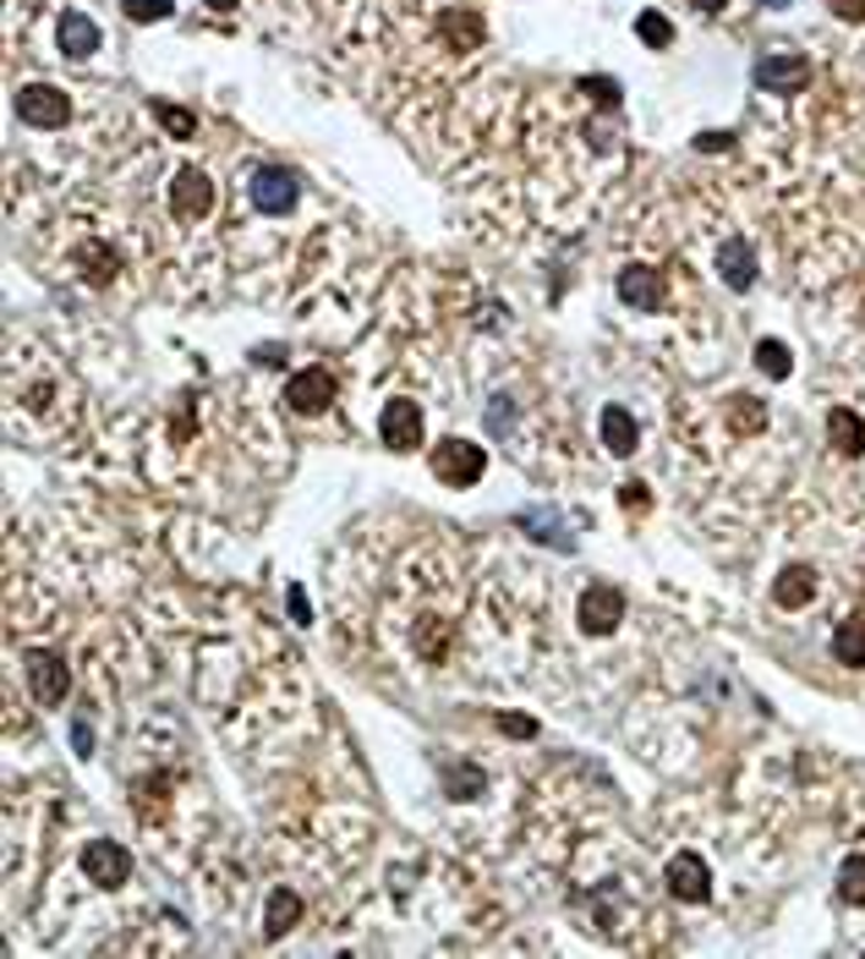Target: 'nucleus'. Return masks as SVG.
Segmentation results:
<instances>
[{
	"label": "nucleus",
	"instance_id": "1",
	"mask_svg": "<svg viewBox=\"0 0 865 959\" xmlns=\"http://www.w3.org/2000/svg\"><path fill=\"white\" fill-rule=\"evenodd\" d=\"M428 461H432V478L449 482V488H471V482L488 472V450L471 445V439H438Z\"/></svg>",
	"mask_w": 865,
	"mask_h": 959
},
{
	"label": "nucleus",
	"instance_id": "2",
	"mask_svg": "<svg viewBox=\"0 0 865 959\" xmlns=\"http://www.w3.org/2000/svg\"><path fill=\"white\" fill-rule=\"evenodd\" d=\"M17 116L33 132H61L72 121V99L61 88H50V83H28V88H17Z\"/></svg>",
	"mask_w": 865,
	"mask_h": 959
},
{
	"label": "nucleus",
	"instance_id": "3",
	"mask_svg": "<svg viewBox=\"0 0 865 959\" xmlns=\"http://www.w3.org/2000/svg\"><path fill=\"white\" fill-rule=\"evenodd\" d=\"M296 198H301V187H296V175L280 170V164H258V170L247 175V203H253L258 214H290Z\"/></svg>",
	"mask_w": 865,
	"mask_h": 959
},
{
	"label": "nucleus",
	"instance_id": "4",
	"mask_svg": "<svg viewBox=\"0 0 865 959\" xmlns=\"http://www.w3.org/2000/svg\"><path fill=\"white\" fill-rule=\"evenodd\" d=\"M28 685H33V702H39V707H61L66 691H72L66 658L50 652V647H33V652H28Z\"/></svg>",
	"mask_w": 865,
	"mask_h": 959
},
{
	"label": "nucleus",
	"instance_id": "5",
	"mask_svg": "<svg viewBox=\"0 0 865 959\" xmlns=\"http://www.w3.org/2000/svg\"><path fill=\"white\" fill-rule=\"evenodd\" d=\"M334 395H340V384H334L329 367H301V373H290V384H286V406L290 412H301V417L329 412Z\"/></svg>",
	"mask_w": 865,
	"mask_h": 959
},
{
	"label": "nucleus",
	"instance_id": "6",
	"mask_svg": "<svg viewBox=\"0 0 865 959\" xmlns=\"http://www.w3.org/2000/svg\"><path fill=\"white\" fill-rule=\"evenodd\" d=\"M209 209H214V181H209V170H197V164L175 170V181H170V214H175V220H209Z\"/></svg>",
	"mask_w": 865,
	"mask_h": 959
},
{
	"label": "nucleus",
	"instance_id": "7",
	"mask_svg": "<svg viewBox=\"0 0 865 959\" xmlns=\"http://www.w3.org/2000/svg\"><path fill=\"white\" fill-rule=\"evenodd\" d=\"M378 439L389 450H417L423 445V406L412 395H395L384 401V417H378Z\"/></svg>",
	"mask_w": 865,
	"mask_h": 959
},
{
	"label": "nucleus",
	"instance_id": "8",
	"mask_svg": "<svg viewBox=\"0 0 865 959\" xmlns=\"http://www.w3.org/2000/svg\"><path fill=\"white\" fill-rule=\"evenodd\" d=\"M83 872L99 883V888H121L132 877V855L116 844V839H88L83 844Z\"/></svg>",
	"mask_w": 865,
	"mask_h": 959
},
{
	"label": "nucleus",
	"instance_id": "9",
	"mask_svg": "<svg viewBox=\"0 0 865 959\" xmlns=\"http://www.w3.org/2000/svg\"><path fill=\"white\" fill-rule=\"evenodd\" d=\"M811 83V61L805 55H761L756 61V88L767 94H794Z\"/></svg>",
	"mask_w": 865,
	"mask_h": 959
},
{
	"label": "nucleus",
	"instance_id": "10",
	"mask_svg": "<svg viewBox=\"0 0 865 959\" xmlns=\"http://www.w3.org/2000/svg\"><path fill=\"white\" fill-rule=\"evenodd\" d=\"M624 615V593L619 587H586L580 593V631L586 637H608Z\"/></svg>",
	"mask_w": 865,
	"mask_h": 959
},
{
	"label": "nucleus",
	"instance_id": "11",
	"mask_svg": "<svg viewBox=\"0 0 865 959\" xmlns=\"http://www.w3.org/2000/svg\"><path fill=\"white\" fill-rule=\"evenodd\" d=\"M669 894H674L680 905H707V899H713L707 861H702V855H674V861H669Z\"/></svg>",
	"mask_w": 865,
	"mask_h": 959
},
{
	"label": "nucleus",
	"instance_id": "12",
	"mask_svg": "<svg viewBox=\"0 0 865 959\" xmlns=\"http://www.w3.org/2000/svg\"><path fill=\"white\" fill-rule=\"evenodd\" d=\"M619 297H624V308H641V313H652V308H663L669 286H663V275H658V269H647V264H630V269L619 275Z\"/></svg>",
	"mask_w": 865,
	"mask_h": 959
},
{
	"label": "nucleus",
	"instance_id": "13",
	"mask_svg": "<svg viewBox=\"0 0 865 959\" xmlns=\"http://www.w3.org/2000/svg\"><path fill=\"white\" fill-rule=\"evenodd\" d=\"M72 264H77V275H83L88 286H110L121 258H116V247H110V242H77Z\"/></svg>",
	"mask_w": 865,
	"mask_h": 959
},
{
	"label": "nucleus",
	"instance_id": "14",
	"mask_svg": "<svg viewBox=\"0 0 865 959\" xmlns=\"http://www.w3.org/2000/svg\"><path fill=\"white\" fill-rule=\"evenodd\" d=\"M597 434H602L608 456H636V439H641V428H636V417H630L624 406H602V417H597Z\"/></svg>",
	"mask_w": 865,
	"mask_h": 959
},
{
	"label": "nucleus",
	"instance_id": "15",
	"mask_svg": "<svg viewBox=\"0 0 865 959\" xmlns=\"http://www.w3.org/2000/svg\"><path fill=\"white\" fill-rule=\"evenodd\" d=\"M55 33H61V50H66L72 61H83V55L99 50V28H94V17H83V11H66Z\"/></svg>",
	"mask_w": 865,
	"mask_h": 959
},
{
	"label": "nucleus",
	"instance_id": "16",
	"mask_svg": "<svg viewBox=\"0 0 865 959\" xmlns=\"http://www.w3.org/2000/svg\"><path fill=\"white\" fill-rule=\"evenodd\" d=\"M772 598H778V609H805V604L816 598V571H805V565H789V571L778 576Z\"/></svg>",
	"mask_w": 865,
	"mask_h": 959
},
{
	"label": "nucleus",
	"instance_id": "17",
	"mask_svg": "<svg viewBox=\"0 0 865 959\" xmlns=\"http://www.w3.org/2000/svg\"><path fill=\"white\" fill-rule=\"evenodd\" d=\"M827 434H833V450H839V456H861L865 450V423L850 412V406H833V412H827Z\"/></svg>",
	"mask_w": 865,
	"mask_h": 959
},
{
	"label": "nucleus",
	"instance_id": "18",
	"mask_svg": "<svg viewBox=\"0 0 865 959\" xmlns=\"http://www.w3.org/2000/svg\"><path fill=\"white\" fill-rule=\"evenodd\" d=\"M718 275L734 286V291H750V280H756V253H750L745 242H728L718 253Z\"/></svg>",
	"mask_w": 865,
	"mask_h": 959
},
{
	"label": "nucleus",
	"instance_id": "19",
	"mask_svg": "<svg viewBox=\"0 0 865 959\" xmlns=\"http://www.w3.org/2000/svg\"><path fill=\"white\" fill-rule=\"evenodd\" d=\"M296 921H301L296 888H275V894H269V910H264V933H269V938H286Z\"/></svg>",
	"mask_w": 865,
	"mask_h": 959
},
{
	"label": "nucleus",
	"instance_id": "20",
	"mask_svg": "<svg viewBox=\"0 0 865 959\" xmlns=\"http://www.w3.org/2000/svg\"><path fill=\"white\" fill-rule=\"evenodd\" d=\"M833 658H839V663H850V669H861V663H865V615L844 620V626L833 631Z\"/></svg>",
	"mask_w": 865,
	"mask_h": 959
},
{
	"label": "nucleus",
	"instance_id": "21",
	"mask_svg": "<svg viewBox=\"0 0 865 959\" xmlns=\"http://www.w3.org/2000/svg\"><path fill=\"white\" fill-rule=\"evenodd\" d=\"M438 33H444V44L471 50V44L482 39V17H471V11H444V17H438Z\"/></svg>",
	"mask_w": 865,
	"mask_h": 959
},
{
	"label": "nucleus",
	"instance_id": "22",
	"mask_svg": "<svg viewBox=\"0 0 865 959\" xmlns=\"http://www.w3.org/2000/svg\"><path fill=\"white\" fill-rule=\"evenodd\" d=\"M521 526H526V537H537V543L570 548V532H565V521H559L554 510H526V515H521Z\"/></svg>",
	"mask_w": 865,
	"mask_h": 959
},
{
	"label": "nucleus",
	"instance_id": "23",
	"mask_svg": "<svg viewBox=\"0 0 865 959\" xmlns=\"http://www.w3.org/2000/svg\"><path fill=\"white\" fill-rule=\"evenodd\" d=\"M482 785H488V774H482V768H471V763H449V768H444V790H449L455 800L482 796Z\"/></svg>",
	"mask_w": 865,
	"mask_h": 959
},
{
	"label": "nucleus",
	"instance_id": "24",
	"mask_svg": "<svg viewBox=\"0 0 865 959\" xmlns=\"http://www.w3.org/2000/svg\"><path fill=\"white\" fill-rule=\"evenodd\" d=\"M756 367H761L767 379H789L794 356H789V345H783V340H761V345H756Z\"/></svg>",
	"mask_w": 865,
	"mask_h": 959
},
{
	"label": "nucleus",
	"instance_id": "25",
	"mask_svg": "<svg viewBox=\"0 0 865 959\" xmlns=\"http://www.w3.org/2000/svg\"><path fill=\"white\" fill-rule=\"evenodd\" d=\"M839 899L844 905H865V855H850L839 872Z\"/></svg>",
	"mask_w": 865,
	"mask_h": 959
},
{
	"label": "nucleus",
	"instance_id": "26",
	"mask_svg": "<svg viewBox=\"0 0 865 959\" xmlns=\"http://www.w3.org/2000/svg\"><path fill=\"white\" fill-rule=\"evenodd\" d=\"M636 33L652 44V50H663V44H674V22L663 17V11H641L636 17Z\"/></svg>",
	"mask_w": 865,
	"mask_h": 959
},
{
	"label": "nucleus",
	"instance_id": "27",
	"mask_svg": "<svg viewBox=\"0 0 865 959\" xmlns=\"http://www.w3.org/2000/svg\"><path fill=\"white\" fill-rule=\"evenodd\" d=\"M153 116H159V121H164V127H170L175 138H192V132H197V116H192V110H181V105H164V99H153Z\"/></svg>",
	"mask_w": 865,
	"mask_h": 959
},
{
	"label": "nucleus",
	"instance_id": "28",
	"mask_svg": "<svg viewBox=\"0 0 865 959\" xmlns=\"http://www.w3.org/2000/svg\"><path fill=\"white\" fill-rule=\"evenodd\" d=\"M761 423H767V412H761V401H750V395H739V401H734V428H739V434H756Z\"/></svg>",
	"mask_w": 865,
	"mask_h": 959
},
{
	"label": "nucleus",
	"instance_id": "29",
	"mask_svg": "<svg viewBox=\"0 0 865 959\" xmlns=\"http://www.w3.org/2000/svg\"><path fill=\"white\" fill-rule=\"evenodd\" d=\"M127 17L132 22H159V17H170V0H127Z\"/></svg>",
	"mask_w": 865,
	"mask_h": 959
},
{
	"label": "nucleus",
	"instance_id": "30",
	"mask_svg": "<svg viewBox=\"0 0 865 959\" xmlns=\"http://www.w3.org/2000/svg\"><path fill=\"white\" fill-rule=\"evenodd\" d=\"M827 11L839 22H865V0H827Z\"/></svg>",
	"mask_w": 865,
	"mask_h": 959
},
{
	"label": "nucleus",
	"instance_id": "31",
	"mask_svg": "<svg viewBox=\"0 0 865 959\" xmlns=\"http://www.w3.org/2000/svg\"><path fill=\"white\" fill-rule=\"evenodd\" d=\"M488 428H493V434H510V401H504V395L493 401V412H488Z\"/></svg>",
	"mask_w": 865,
	"mask_h": 959
},
{
	"label": "nucleus",
	"instance_id": "32",
	"mask_svg": "<svg viewBox=\"0 0 865 959\" xmlns=\"http://www.w3.org/2000/svg\"><path fill=\"white\" fill-rule=\"evenodd\" d=\"M88 740H94V729H88V724H72V746H77V757H88V752H94Z\"/></svg>",
	"mask_w": 865,
	"mask_h": 959
},
{
	"label": "nucleus",
	"instance_id": "33",
	"mask_svg": "<svg viewBox=\"0 0 865 959\" xmlns=\"http://www.w3.org/2000/svg\"><path fill=\"white\" fill-rule=\"evenodd\" d=\"M647 504V488H624V510H641Z\"/></svg>",
	"mask_w": 865,
	"mask_h": 959
},
{
	"label": "nucleus",
	"instance_id": "34",
	"mask_svg": "<svg viewBox=\"0 0 865 959\" xmlns=\"http://www.w3.org/2000/svg\"><path fill=\"white\" fill-rule=\"evenodd\" d=\"M290 615H296V626H301V620H307V598H301V593H296V587H290Z\"/></svg>",
	"mask_w": 865,
	"mask_h": 959
},
{
	"label": "nucleus",
	"instance_id": "35",
	"mask_svg": "<svg viewBox=\"0 0 865 959\" xmlns=\"http://www.w3.org/2000/svg\"><path fill=\"white\" fill-rule=\"evenodd\" d=\"M209 6H214V11H236L242 0H209Z\"/></svg>",
	"mask_w": 865,
	"mask_h": 959
},
{
	"label": "nucleus",
	"instance_id": "36",
	"mask_svg": "<svg viewBox=\"0 0 865 959\" xmlns=\"http://www.w3.org/2000/svg\"><path fill=\"white\" fill-rule=\"evenodd\" d=\"M696 6H702V11H723L728 0H696Z\"/></svg>",
	"mask_w": 865,
	"mask_h": 959
},
{
	"label": "nucleus",
	"instance_id": "37",
	"mask_svg": "<svg viewBox=\"0 0 865 959\" xmlns=\"http://www.w3.org/2000/svg\"><path fill=\"white\" fill-rule=\"evenodd\" d=\"M767 6H789V0H767Z\"/></svg>",
	"mask_w": 865,
	"mask_h": 959
}]
</instances>
